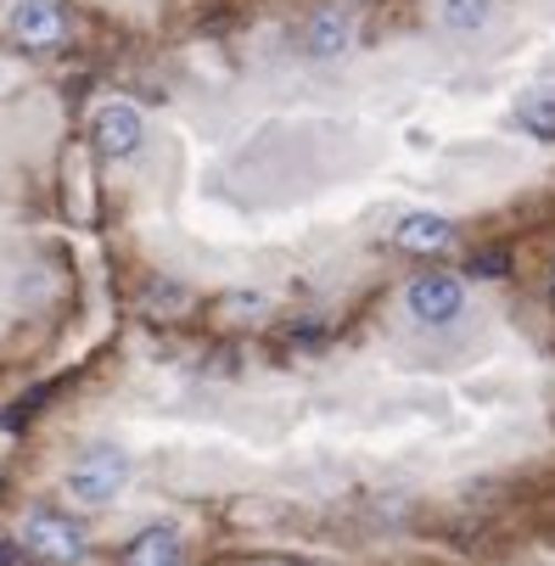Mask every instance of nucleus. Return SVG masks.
<instances>
[{
  "label": "nucleus",
  "instance_id": "11",
  "mask_svg": "<svg viewBox=\"0 0 555 566\" xmlns=\"http://www.w3.org/2000/svg\"><path fill=\"white\" fill-rule=\"evenodd\" d=\"M478 281H500L505 270H511V253L505 248H483V253H471V264H465Z\"/></svg>",
  "mask_w": 555,
  "mask_h": 566
},
{
  "label": "nucleus",
  "instance_id": "3",
  "mask_svg": "<svg viewBox=\"0 0 555 566\" xmlns=\"http://www.w3.org/2000/svg\"><path fill=\"white\" fill-rule=\"evenodd\" d=\"M23 544L45 560V566H78L85 560V527L56 516V511H34L23 522Z\"/></svg>",
  "mask_w": 555,
  "mask_h": 566
},
{
  "label": "nucleus",
  "instance_id": "10",
  "mask_svg": "<svg viewBox=\"0 0 555 566\" xmlns=\"http://www.w3.org/2000/svg\"><path fill=\"white\" fill-rule=\"evenodd\" d=\"M494 18V0H438V23L449 34H478Z\"/></svg>",
  "mask_w": 555,
  "mask_h": 566
},
{
  "label": "nucleus",
  "instance_id": "12",
  "mask_svg": "<svg viewBox=\"0 0 555 566\" xmlns=\"http://www.w3.org/2000/svg\"><path fill=\"white\" fill-rule=\"evenodd\" d=\"M0 566H18V538L0 533Z\"/></svg>",
  "mask_w": 555,
  "mask_h": 566
},
{
  "label": "nucleus",
  "instance_id": "9",
  "mask_svg": "<svg viewBox=\"0 0 555 566\" xmlns=\"http://www.w3.org/2000/svg\"><path fill=\"white\" fill-rule=\"evenodd\" d=\"M516 124L533 140H555V85H533L516 96Z\"/></svg>",
  "mask_w": 555,
  "mask_h": 566
},
{
  "label": "nucleus",
  "instance_id": "7",
  "mask_svg": "<svg viewBox=\"0 0 555 566\" xmlns=\"http://www.w3.org/2000/svg\"><path fill=\"white\" fill-rule=\"evenodd\" d=\"M180 555H186V538H180V527L157 522V527H146V533H135V538H129V549H124V566H180Z\"/></svg>",
  "mask_w": 555,
  "mask_h": 566
},
{
  "label": "nucleus",
  "instance_id": "13",
  "mask_svg": "<svg viewBox=\"0 0 555 566\" xmlns=\"http://www.w3.org/2000/svg\"><path fill=\"white\" fill-rule=\"evenodd\" d=\"M549 292H555V264H549Z\"/></svg>",
  "mask_w": 555,
  "mask_h": 566
},
{
  "label": "nucleus",
  "instance_id": "4",
  "mask_svg": "<svg viewBox=\"0 0 555 566\" xmlns=\"http://www.w3.org/2000/svg\"><path fill=\"white\" fill-rule=\"evenodd\" d=\"M91 140L102 157H113V164H124V157H135L146 146V118L129 107V102H107L91 113Z\"/></svg>",
  "mask_w": 555,
  "mask_h": 566
},
{
  "label": "nucleus",
  "instance_id": "1",
  "mask_svg": "<svg viewBox=\"0 0 555 566\" xmlns=\"http://www.w3.org/2000/svg\"><path fill=\"white\" fill-rule=\"evenodd\" d=\"M124 482H129V454L113 443H96L67 465V494L78 505H113L124 494Z\"/></svg>",
  "mask_w": 555,
  "mask_h": 566
},
{
  "label": "nucleus",
  "instance_id": "2",
  "mask_svg": "<svg viewBox=\"0 0 555 566\" xmlns=\"http://www.w3.org/2000/svg\"><path fill=\"white\" fill-rule=\"evenodd\" d=\"M405 314L416 319V326L438 332V326H454V319L465 314V286L460 275H443V270H427L405 286Z\"/></svg>",
  "mask_w": 555,
  "mask_h": 566
},
{
  "label": "nucleus",
  "instance_id": "5",
  "mask_svg": "<svg viewBox=\"0 0 555 566\" xmlns=\"http://www.w3.org/2000/svg\"><path fill=\"white\" fill-rule=\"evenodd\" d=\"M12 34H18L23 45H34V51L62 45V34H67L62 7H56V0H18V7H12Z\"/></svg>",
  "mask_w": 555,
  "mask_h": 566
},
{
  "label": "nucleus",
  "instance_id": "6",
  "mask_svg": "<svg viewBox=\"0 0 555 566\" xmlns=\"http://www.w3.org/2000/svg\"><path fill=\"white\" fill-rule=\"evenodd\" d=\"M348 45H354V23H348V12L326 7V12H314V18H308V29H303V51H308L314 62H337V56H348Z\"/></svg>",
  "mask_w": 555,
  "mask_h": 566
},
{
  "label": "nucleus",
  "instance_id": "8",
  "mask_svg": "<svg viewBox=\"0 0 555 566\" xmlns=\"http://www.w3.org/2000/svg\"><path fill=\"white\" fill-rule=\"evenodd\" d=\"M392 241H399L405 253H443L454 241V224L443 213H405L399 224H392Z\"/></svg>",
  "mask_w": 555,
  "mask_h": 566
}]
</instances>
